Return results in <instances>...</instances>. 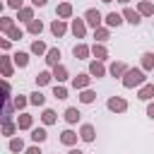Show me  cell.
Wrapping results in <instances>:
<instances>
[{"label":"cell","instance_id":"1","mask_svg":"<svg viewBox=\"0 0 154 154\" xmlns=\"http://www.w3.org/2000/svg\"><path fill=\"white\" fill-rule=\"evenodd\" d=\"M120 82H123L125 89H135V87H142V84L147 82V75H144L142 67H128V72L123 75Z\"/></svg>","mask_w":154,"mask_h":154},{"label":"cell","instance_id":"2","mask_svg":"<svg viewBox=\"0 0 154 154\" xmlns=\"http://www.w3.org/2000/svg\"><path fill=\"white\" fill-rule=\"evenodd\" d=\"M84 22L89 24V26H94V29H99L101 24H103V14L96 10V7H89L87 12H84Z\"/></svg>","mask_w":154,"mask_h":154},{"label":"cell","instance_id":"3","mask_svg":"<svg viewBox=\"0 0 154 154\" xmlns=\"http://www.w3.org/2000/svg\"><path fill=\"white\" fill-rule=\"evenodd\" d=\"M106 106H108V111H113V113H123V111H128V101H125L123 96H111V99L106 101Z\"/></svg>","mask_w":154,"mask_h":154},{"label":"cell","instance_id":"4","mask_svg":"<svg viewBox=\"0 0 154 154\" xmlns=\"http://www.w3.org/2000/svg\"><path fill=\"white\" fill-rule=\"evenodd\" d=\"M123 22H125V17H123V12H108V14L103 17V24H106L108 29H113V26L118 29V26H120Z\"/></svg>","mask_w":154,"mask_h":154},{"label":"cell","instance_id":"5","mask_svg":"<svg viewBox=\"0 0 154 154\" xmlns=\"http://www.w3.org/2000/svg\"><path fill=\"white\" fill-rule=\"evenodd\" d=\"M70 31L75 34V38H84L87 36V22L84 19H72L70 22Z\"/></svg>","mask_w":154,"mask_h":154},{"label":"cell","instance_id":"6","mask_svg":"<svg viewBox=\"0 0 154 154\" xmlns=\"http://www.w3.org/2000/svg\"><path fill=\"white\" fill-rule=\"evenodd\" d=\"M91 79H94V77H91L89 72H79L77 77H72V87H75V89H89Z\"/></svg>","mask_w":154,"mask_h":154},{"label":"cell","instance_id":"7","mask_svg":"<svg viewBox=\"0 0 154 154\" xmlns=\"http://www.w3.org/2000/svg\"><path fill=\"white\" fill-rule=\"evenodd\" d=\"M137 99L140 101H152L154 99V82H144L137 91Z\"/></svg>","mask_w":154,"mask_h":154},{"label":"cell","instance_id":"8","mask_svg":"<svg viewBox=\"0 0 154 154\" xmlns=\"http://www.w3.org/2000/svg\"><path fill=\"white\" fill-rule=\"evenodd\" d=\"M65 31H67V22H65V19H60V17H58V19H53V22H51V34H53V36H58V38H60V36H65Z\"/></svg>","mask_w":154,"mask_h":154},{"label":"cell","instance_id":"9","mask_svg":"<svg viewBox=\"0 0 154 154\" xmlns=\"http://www.w3.org/2000/svg\"><path fill=\"white\" fill-rule=\"evenodd\" d=\"M94 137H96L94 125H91V123H84V125L79 128V140H82V142H94Z\"/></svg>","mask_w":154,"mask_h":154},{"label":"cell","instance_id":"10","mask_svg":"<svg viewBox=\"0 0 154 154\" xmlns=\"http://www.w3.org/2000/svg\"><path fill=\"white\" fill-rule=\"evenodd\" d=\"M77 140H79V135L75 130H63L60 132V144H65V147H75Z\"/></svg>","mask_w":154,"mask_h":154},{"label":"cell","instance_id":"11","mask_svg":"<svg viewBox=\"0 0 154 154\" xmlns=\"http://www.w3.org/2000/svg\"><path fill=\"white\" fill-rule=\"evenodd\" d=\"M123 17H125V22L132 24V26H137V24L142 22V14H140L137 10H132V7H125V10H123Z\"/></svg>","mask_w":154,"mask_h":154},{"label":"cell","instance_id":"12","mask_svg":"<svg viewBox=\"0 0 154 154\" xmlns=\"http://www.w3.org/2000/svg\"><path fill=\"white\" fill-rule=\"evenodd\" d=\"M72 55H75L77 60H87V58L91 55V48H89L87 43H77V46L72 48Z\"/></svg>","mask_w":154,"mask_h":154},{"label":"cell","instance_id":"13","mask_svg":"<svg viewBox=\"0 0 154 154\" xmlns=\"http://www.w3.org/2000/svg\"><path fill=\"white\" fill-rule=\"evenodd\" d=\"M89 75H91V77H96V79H99V77H103V75H106L103 60H91V63H89Z\"/></svg>","mask_w":154,"mask_h":154},{"label":"cell","instance_id":"14","mask_svg":"<svg viewBox=\"0 0 154 154\" xmlns=\"http://www.w3.org/2000/svg\"><path fill=\"white\" fill-rule=\"evenodd\" d=\"M108 72H111V77H118V79H123V75L128 72V65H125V63H120V60H116V63H111Z\"/></svg>","mask_w":154,"mask_h":154},{"label":"cell","instance_id":"15","mask_svg":"<svg viewBox=\"0 0 154 154\" xmlns=\"http://www.w3.org/2000/svg\"><path fill=\"white\" fill-rule=\"evenodd\" d=\"M63 116H65V123H70V125H75V123L82 118V113H79V108H77V106H67Z\"/></svg>","mask_w":154,"mask_h":154},{"label":"cell","instance_id":"16","mask_svg":"<svg viewBox=\"0 0 154 154\" xmlns=\"http://www.w3.org/2000/svg\"><path fill=\"white\" fill-rule=\"evenodd\" d=\"M17 125H19V130H31L34 128V116H29V113H19L17 116Z\"/></svg>","mask_w":154,"mask_h":154},{"label":"cell","instance_id":"17","mask_svg":"<svg viewBox=\"0 0 154 154\" xmlns=\"http://www.w3.org/2000/svg\"><path fill=\"white\" fill-rule=\"evenodd\" d=\"M137 12H140L142 17H154V5H152V0H140V2H137Z\"/></svg>","mask_w":154,"mask_h":154},{"label":"cell","instance_id":"18","mask_svg":"<svg viewBox=\"0 0 154 154\" xmlns=\"http://www.w3.org/2000/svg\"><path fill=\"white\" fill-rule=\"evenodd\" d=\"M55 17H60V19H70L72 17V5L65 0V2H60L58 7H55Z\"/></svg>","mask_w":154,"mask_h":154},{"label":"cell","instance_id":"19","mask_svg":"<svg viewBox=\"0 0 154 154\" xmlns=\"http://www.w3.org/2000/svg\"><path fill=\"white\" fill-rule=\"evenodd\" d=\"M91 55H94L96 60H106V58H108V48H106L103 43H99V41H96V43L91 46Z\"/></svg>","mask_w":154,"mask_h":154},{"label":"cell","instance_id":"20","mask_svg":"<svg viewBox=\"0 0 154 154\" xmlns=\"http://www.w3.org/2000/svg\"><path fill=\"white\" fill-rule=\"evenodd\" d=\"M12 60H14V67H26L29 65V53L26 51H17L12 55Z\"/></svg>","mask_w":154,"mask_h":154},{"label":"cell","instance_id":"21","mask_svg":"<svg viewBox=\"0 0 154 154\" xmlns=\"http://www.w3.org/2000/svg\"><path fill=\"white\" fill-rule=\"evenodd\" d=\"M46 63H48L51 67L60 65V48H48V53H46Z\"/></svg>","mask_w":154,"mask_h":154},{"label":"cell","instance_id":"22","mask_svg":"<svg viewBox=\"0 0 154 154\" xmlns=\"http://www.w3.org/2000/svg\"><path fill=\"white\" fill-rule=\"evenodd\" d=\"M12 55H2L0 58V65H2V77H12V72H14V67H12V63L14 60H10Z\"/></svg>","mask_w":154,"mask_h":154},{"label":"cell","instance_id":"23","mask_svg":"<svg viewBox=\"0 0 154 154\" xmlns=\"http://www.w3.org/2000/svg\"><path fill=\"white\" fill-rule=\"evenodd\" d=\"M34 79H36V87H46V84H51V82H53V72H48V70H41V72H38Z\"/></svg>","mask_w":154,"mask_h":154},{"label":"cell","instance_id":"24","mask_svg":"<svg viewBox=\"0 0 154 154\" xmlns=\"http://www.w3.org/2000/svg\"><path fill=\"white\" fill-rule=\"evenodd\" d=\"M17 19L29 24V22L34 19V5H31V7H22V10H17Z\"/></svg>","mask_w":154,"mask_h":154},{"label":"cell","instance_id":"25","mask_svg":"<svg viewBox=\"0 0 154 154\" xmlns=\"http://www.w3.org/2000/svg\"><path fill=\"white\" fill-rule=\"evenodd\" d=\"M94 38H96L99 43H106V41L111 38V29H108V26H99V29H94Z\"/></svg>","mask_w":154,"mask_h":154},{"label":"cell","instance_id":"26","mask_svg":"<svg viewBox=\"0 0 154 154\" xmlns=\"http://www.w3.org/2000/svg\"><path fill=\"white\" fill-rule=\"evenodd\" d=\"M67 77H70V75H67V67H65V65H55V67H53V79H55V82L63 84Z\"/></svg>","mask_w":154,"mask_h":154},{"label":"cell","instance_id":"27","mask_svg":"<svg viewBox=\"0 0 154 154\" xmlns=\"http://www.w3.org/2000/svg\"><path fill=\"white\" fill-rule=\"evenodd\" d=\"M58 120V113L53 111V108H43V113H41V123L43 125H53Z\"/></svg>","mask_w":154,"mask_h":154},{"label":"cell","instance_id":"28","mask_svg":"<svg viewBox=\"0 0 154 154\" xmlns=\"http://www.w3.org/2000/svg\"><path fill=\"white\" fill-rule=\"evenodd\" d=\"M17 130H19L17 120H14V123H12V120H2V135H5V137H14Z\"/></svg>","mask_w":154,"mask_h":154},{"label":"cell","instance_id":"29","mask_svg":"<svg viewBox=\"0 0 154 154\" xmlns=\"http://www.w3.org/2000/svg\"><path fill=\"white\" fill-rule=\"evenodd\" d=\"M31 140H34L36 144L46 142V140H48V132H46V128H31Z\"/></svg>","mask_w":154,"mask_h":154},{"label":"cell","instance_id":"30","mask_svg":"<svg viewBox=\"0 0 154 154\" xmlns=\"http://www.w3.org/2000/svg\"><path fill=\"white\" fill-rule=\"evenodd\" d=\"M26 31H29L31 36H38V34L43 31V22H41V19H31V22L26 24Z\"/></svg>","mask_w":154,"mask_h":154},{"label":"cell","instance_id":"31","mask_svg":"<svg viewBox=\"0 0 154 154\" xmlns=\"http://www.w3.org/2000/svg\"><path fill=\"white\" fill-rule=\"evenodd\" d=\"M31 53H34V55H46L48 48H46V43H43L41 38H36V41H31Z\"/></svg>","mask_w":154,"mask_h":154},{"label":"cell","instance_id":"32","mask_svg":"<svg viewBox=\"0 0 154 154\" xmlns=\"http://www.w3.org/2000/svg\"><path fill=\"white\" fill-rule=\"evenodd\" d=\"M7 149H10V152H24L26 147H24V140H22V137H10Z\"/></svg>","mask_w":154,"mask_h":154},{"label":"cell","instance_id":"33","mask_svg":"<svg viewBox=\"0 0 154 154\" xmlns=\"http://www.w3.org/2000/svg\"><path fill=\"white\" fill-rule=\"evenodd\" d=\"M29 103H31V106H43V103H46V96L36 89V91H31V94H29Z\"/></svg>","mask_w":154,"mask_h":154},{"label":"cell","instance_id":"34","mask_svg":"<svg viewBox=\"0 0 154 154\" xmlns=\"http://www.w3.org/2000/svg\"><path fill=\"white\" fill-rule=\"evenodd\" d=\"M142 70H154V53L152 51L142 53Z\"/></svg>","mask_w":154,"mask_h":154},{"label":"cell","instance_id":"35","mask_svg":"<svg viewBox=\"0 0 154 154\" xmlns=\"http://www.w3.org/2000/svg\"><path fill=\"white\" fill-rule=\"evenodd\" d=\"M12 103H14V108H17V111H24V108H26V103H29V99H26L24 94H17V96L12 99Z\"/></svg>","mask_w":154,"mask_h":154},{"label":"cell","instance_id":"36","mask_svg":"<svg viewBox=\"0 0 154 154\" xmlns=\"http://www.w3.org/2000/svg\"><path fill=\"white\" fill-rule=\"evenodd\" d=\"M12 26H14V19H12V17H7V14H2V17H0V29L7 34Z\"/></svg>","mask_w":154,"mask_h":154},{"label":"cell","instance_id":"37","mask_svg":"<svg viewBox=\"0 0 154 154\" xmlns=\"http://www.w3.org/2000/svg\"><path fill=\"white\" fill-rule=\"evenodd\" d=\"M96 99V91H91V89H82V94H79V101L82 103H91Z\"/></svg>","mask_w":154,"mask_h":154},{"label":"cell","instance_id":"38","mask_svg":"<svg viewBox=\"0 0 154 154\" xmlns=\"http://www.w3.org/2000/svg\"><path fill=\"white\" fill-rule=\"evenodd\" d=\"M53 96H55V99H60V101H63V99H67V89H65V87H63V84H60V82H58V84H55V87H53Z\"/></svg>","mask_w":154,"mask_h":154},{"label":"cell","instance_id":"39","mask_svg":"<svg viewBox=\"0 0 154 154\" xmlns=\"http://www.w3.org/2000/svg\"><path fill=\"white\" fill-rule=\"evenodd\" d=\"M12 101L10 99H5V108H2V120H12Z\"/></svg>","mask_w":154,"mask_h":154},{"label":"cell","instance_id":"40","mask_svg":"<svg viewBox=\"0 0 154 154\" xmlns=\"http://www.w3.org/2000/svg\"><path fill=\"white\" fill-rule=\"evenodd\" d=\"M7 36H10V38H12V41H19V38H22V36H24V31H22V29H19V26H12V29H10V31H7Z\"/></svg>","mask_w":154,"mask_h":154},{"label":"cell","instance_id":"41","mask_svg":"<svg viewBox=\"0 0 154 154\" xmlns=\"http://www.w3.org/2000/svg\"><path fill=\"white\" fill-rule=\"evenodd\" d=\"M24 154H43V152H41V147H38L36 142H34L31 147H26V149H24Z\"/></svg>","mask_w":154,"mask_h":154},{"label":"cell","instance_id":"42","mask_svg":"<svg viewBox=\"0 0 154 154\" xmlns=\"http://www.w3.org/2000/svg\"><path fill=\"white\" fill-rule=\"evenodd\" d=\"M7 7H12V10H22V0H7Z\"/></svg>","mask_w":154,"mask_h":154},{"label":"cell","instance_id":"43","mask_svg":"<svg viewBox=\"0 0 154 154\" xmlns=\"http://www.w3.org/2000/svg\"><path fill=\"white\" fill-rule=\"evenodd\" d=\"M147 116L154 120V99H152V101H147Z\"/></svg>","mask_w":154,"mask_h":154},{"label":"cell","instance_id":"44","mask_svg":"<svg viewBox=\"0 0 154 154\" xmlns=\"http://www.w3.org/2000/svg\"><path fill=\"white\" fill-rule=\"evenodd\" d=\"M10 41H12V38H0V46H2V51H10Z\"/></svg>","mask_w":154,"mask_h":154},{"label":"cell","instance_id":"45","mask_svg":"<svg viewBox=\"0 0 154 154\" xmlns=\"http://www.w3.org/2000/svg\"><path fill=\"white\" fill-rule=\"evenodd\" d=\"M46 2H48V0H31L34 7H46Z\"/></svg>","mask_w":154,"mask_h":154},{"label":"cell","instance_id":"46","mask_svg":"<svg viewBox=\"0 0 154 154\" xmlns=\"http://www.w3.org/2000/svg\"><path fill=\"white\" fill-rule=\"evenodd\" d=\"M67 154H84V152H82V149H70Z\"/></svg>","mask_w":154,"mask_h":154},{"label":"cell","instance_id":"47","mask_svg":"<svg viewBox=\"0 0 154 154\" xmlns=\"http://www.w3.org/2000/svg\"><path fill=\"white\" fill-rule=\"evenodd\" d=\"M101 2H106V5H108V2H113V0H101Z\"/></svg>","mask_w":154,"mask_h":154},{"label":"cell","instance_id":"48","mask_svg":"<svg viewBox=\"0 0 154 154\" xmlns=\"http://www.w3.org/2000/svg\"><path fill=\"white\" fill-rule=\"evenodd\" d=\"M118 2H130V0H118Z\"/></svg>","mask_w":154,"mask_h":154}]
</instances>
